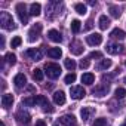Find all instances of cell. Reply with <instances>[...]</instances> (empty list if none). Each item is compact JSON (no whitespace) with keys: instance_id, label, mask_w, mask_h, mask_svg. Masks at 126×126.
<instances>
[{"instance_id":"12","label":"cell","mask_w":126,"mask_h":126,"mask_svg":"<svg viewBox=\"0 0 126 126\" xmlns=\"http://www.w3.org/2000/svg\"><path fill=\"white\" fill-rule=\"evenodd\" d=\"M70 52L73 53V55H80L82 52H83V45L80 43V42H71V45H70Z\"/></svg>"},{"instance_id":"40","label":"cell","mask_w":126,"mask_h":126,"mask_svg":"<svg viewBox=\"0 0 126 126\" xmlns=\"http://www.w3.org/2000/svg\"><path fill=\"white\" fill-rule=\"evenodd\" d=\"M0 45H2V47H5V37L0 36Z\"/></svg>"},{"instance_id":"15","label":"cell","mask_w":126,"mask_h":126,"mask_svg":"<svg viewBox=\"0 0 126 126\" xmlns=\"http://www.w3.org/2000/svg\"><path fill=\"white\" fill-rule=\"evenodd\" d=\"M94 113H95V108H94V107H83V108L80 110V116H82V119H83L85 122H88L89 117H91Z\"/></svg>"},{"instance_id":"24","label":"cell","mask_w":126,"mask_h":126,"mask_svg":"<svg viewBox=\"0 0 126 126\" xmlns=\"http://www.w3.org/2000/svg\"><path fill=\"white\" fill-rule=\"evenodd\" d=\"M111 67V59H101V62L96 65V70H107Z\"/></svg>"},{"instance_id":"6","label":"cell","mask_w":126,"mask_h":126,"mask_svg":"<svg viewBox=\"0 0 126 126\" xmlns=\"http://www.w3.org/2000/svg\"><path fill=\"white\" fill-rule=\"evenodd\" d=\"M105 50H107L108 53H111V55H119V53L125 52V46H122V45H119V43H108V45L105 46Z\"/></svg>"},{"instance_id":"17","label":"cell","mask_w":126,"mask_h":126,"mask_svg":"<svg viewBox=\"0 0 126 126\" xmlns=\"http://www.w3.org/2000/svg\"><path fill=\"white\" fill-rule=\"evenodd\" d=\"M12 104H14V96L11 94H5L2 96V107L3 108H9V107H12Z\"/></svg>"},{"instance_id":"26","label":"cell","mask_w":126,"mask_h":126,"mask_svg":"<svg viewBox=\"0 0 126 126\" xmlns=\"http://www.w3.org/2000/svg\"><path fill=\"white\" fill-rule=\"evenodd\" d=\"M22 104H24V105H28V107L36 105V95H34V96H27V98H24V99H22Z\"/></svg>"},{"instance_id":"9","label":"cell","mask_w":126,"mask_h":126,"mask_svg":"<svg viewBox=\"0 0 126 126\" xmlns=\"http://www.w3.org/2000/svg\"><path fill=\"white\" fill-rule=\"evenodd\" d=\"M25 56H28L33 61H40L42 56H43V50L42 49H28L25 52Z\"/></svg>"},{"instance_id":"30","label":"cell","mask_w":126,"mask_h":126,"mask_svg":"<svg viewBox=\"0 0 126 126\" xmlns=\"http://www.w3.org/2000/svg\"><path fill=\"white\" fill-rule=\"evenodd\" d=\"M33 77H34V80H43V71L40 70V68H36V70H33Z\"/></svg>"},{"instance_id":"38","label":"cell","mask_w":126,"mask_h":126,"mask_svg":"<svg viewBox=\"0 0 126 126\" xmlns=\"http://www.w3.org/2000/svg\"><path fill=\"white\" fill-rule=\"evenodd\" d=\"M85 28H86V30H91V28H92V19H89V21L86 22V27H85Z\"/></svg>"},{"instance_id":"37","label":"cell","mask_w":126,"mask_h":126,"mask_svg":"<svg viewBox=\"0 0 126 126\" xmlns=\"http://www.w3.org/2000/svg\"><path fill=\"white\" fill-rule=\"evenodd\" d=\"M89 58H102V53L101 52H91V55H89Z\"/></svg>"},{"instance_id":"43","label":"cell","mask_w":126,"mask_h":126,"mask_svg":"<svg viewBox=\"0 0 126 126\" xmlns=\"http://www.w3.org/2000/svg\"><path fill=\"white\" fill-rule=\"evenodd\" d=\"M125 83H126V77H125Z\"/></svg>"},{"instance_id":"19","label":"cell","mask_w":126,"mask_h":126,"mask_svg":"<svg viewBox=\"0 0 126 126\" xmlns=\"http://www.w3.org/2000/svg\"><path fill=\"white\" fill-rule=\"evenodd\" d=\"M47 37H49L52 42H55V43H59V42L62 40V36H61V33H59V31H56V30H49V33H47Z\"/></svg>"},{"instance_id":"13","label":"cell","mask_w":126,"mask_h":126,"mask_svg":"<svg viewBox=\"0 0 126 126\" xmlns=\"http://www.w3.org/2000/svg\"><path fill=\"white\" fill-rule=\"evenodd\" d=\"M30 119H31V116L27 113V111H24V110H19L18 113H16V120L19 122V123H30Z\"/></svg>"},{"instance_id":"25","label":"cell","mask_w":126,"mask_h":126,"mask_svg":"<svg viewBox=\"0 0 126 126\" xmlns=\"http://www.w3.org/2000/svg\"><path fill=\"white\" fill-rule=\"evenodd\" d=\"M80 28H82V22H80L79 19H73V21H71V31H73L74 34H77V33L80 31Z\"/></svg>"},{"instance_id":"31","label":"cell","mask_w":126,"mask_h":126,"mask_svg":"<svg viewBox=\"0 0 126 126\" xmlns=\"http://www.w3.org/2000/svg\"><path fill=\"white\" fill-rule=\"evenodd\" d=\"M5 61H8L9 64H12V65H14L15 62H16V56H15L12 52H9V53H6V55H5Z\"/></svg>"},{"instance_id":"11","label":"cell","mask_w":126,"mask_h":126,"mask_svg":"<svg viewBox=\"0 0 126 126\" xmlns=\"http://www.w3.org/2000/svg\"><path fill=\"white\" fill-rule=\"evenodd\" d=\"M59 123L65 125V126H76V117L73 114H65V116L59 117Z\"/></svg>"},{"instance_id":"27","label":"cell","mask_w":126,"mask_h":126,"mask_svg":"<svg viewBox=\"0 0 126 126\" xmlns=\"http://www.w3.org/2000/svg\"><path fill=\"white\" fill-rule=\"evenodd\" d=\"M64 65H65V68L67 70H70V71H73L74 68H76V62H74V59H65L64 61Z\"/></svg>"},{"instance_id":"23","label":"cell","mask_w":126,"mask_h":126,"mask_svg":"<svg viewBox=\"0 0 126 126\" xmlns=\"http://www.w3.org/2000/svg\"><path fill=\"white\" fill-rule=\"evenodd\" d=\"M110 27V18H107L105 15H101L99 16V28L101 30H107Z\"/></svg>"},{"instance_id":"36","label":"cell","mask_w":126,"mask_h":126,"mask_svg":"<svg viewBox=\"0 0 126 126\" xmlns=\"http://www.w3.org/2000/svg\"><path fill=\"white\" fill-rule=\"evenodd\" d=\"M89 64H91L89 59H82V61H80V67H82V68H88Z\"/></svg>"},{"instance_id":"39","label":"cell","mask_w":126,"mask_h":126,"mask_svg":"<svg viewBox=\"0 0 126 126\" xmlns=\"http://www.w3.org/2000/svg\"><path fill=\"white\" fill-rule=\"evenodd\" d=\"M36 126H46V123H45L43 120H37V122H36Z\"/></svg>"},{"instance_id":"5","label":"cell","mask_w":126,"mask_h":126,"mask_svg":"<svg viewBox=\"0 0 126 126\" xmlns=\"http://www.w3.org/2000/svg\"><path fill=\"white\" fill-rule=\"evenodd\" d=\"M40 33H42V24H36L30 28L28 31V42H36L39 37H40Z\"/></svg>"},{"instance_id":"1","label":"cell","mask_w":126,"mask_h":126,"mask_svg":"<svg viewBox=\"0 0 126 126\" xmlns=\"http://www.w3.org/2000/svg\"><path fill=\"white\" fill-rule=\"evenodd\" d=\"M45 74L49 79H58L61 74V67L55 62H47V64H45Z\"/></svg>"},{"instance_id":"2","label":"cell","mask_w":126,"mask_h":126,"mask_svg":"<svg viewBox=\"0 0 126 126\" xmlns=\"http://www.w3.org/2000/svg\"><path fill=\"white\" fill-rule=\"evenodd\" d=\"M0 25H2V28H5V30H15L16 28L12 16L8 12H2V14H0Z\"/></svg>"},{"instance_id":"14","label":"cell","mask_w":126,"mask_h":126,"mask_svg":"<svg viewBox=\"0 0 126 126\" xmlns=\"http://www.w3.org/2000/svg\"><path fill=\"white\" fill-rule=\"evenodd\" d=\"M14 83H15V86H16L18 89L22 88V86H25V83H27V77H25V74H22V73L16 74V76L14 77Z\"/></svg>"},{"instance_id":"16","label":"cell","mask_w":126,"mask_h":126,"mask_svg":"<svg viewBox=\"0 0 126 126\" xmlns=\"http://www.w3.org/2000/svg\"><path fill=\"white\" fill-rule=\"evenodd\" d=\"M53 102L56 105H62V104L65 102V94L62 92V91H56L53 94Z\"/></svg>"},{"instance_id":"4","label":"cell","mask_w":126,"mask_h":126,"mask_svg":"<svg viewBox=\"0 0 126 126\" xmlns=\"http://www.w3.org/2000/svg\"><path fill=\"white\" fill-rule=\"evenodd\" d=\"M110 92V83H99L92 89V94L95 96H105Z\"/></svg>"},{"instance_id":"35","label":"cell","mask_w":126,"mask_h":126,"mask_svg":"<svg viewBox=\"0 0 126 126\" xmlns=\"http://www.w3.org/2000/svg\"><path fill=\"white\" fill-rule=\"evenodd\" d=\"M114 94H116V98H125V95H126V89H123V88H117Z\"/></svg>"},{"instance_id":"33","label":"cell","mask_w":126,"mask_h":126,"mask_svg":"<svg viewBox=\"0 0 126 126\" xmlns=\"http://www.w3.org/2000/svg\"><path fill=\"white\" fill-rule=\"evenodd\" d=\"M92 126H108V122H107L104 117H99V119H96V120L94 122Z\"/></svg>"},{"instance_id":"20","label":"cell","mask_w":126,"mask_h":126,"mask_svg":"<svg viewBox=\"0 0 126 126\" xmlns=\"http://www.w3.org/2000/svg\"><path fill=\"white\" fill-rule=\"evenodd\" d=\"M110 36L111 37H114V39H119V40H123L125 37H126V33L123 31V30H120V28H114L111 33H110Z\"/></svg>"},{"instance_id":"29","label":"cell","mask_w":126,"mask_h":126,"mask_svg":"<svg viewBox=\"0 0 126 126\" xmlns=\"http://www.w3.org/2000/svg\"><path fill=\"white\" fill-rule=\"evenodd\" d=\"M108 11H110V14H111V16H113V18H119V16L122 15L120 9H119L117 6H110V8H108Z\"/></svg>"},{"instance_id":"41","label":"cell","mask_w":126,"mask_h":126,"mask_svg":"<svg viewBox=\"0 0 126 126\" xmlns=\"http://www.w3.org/2000/svg\"><path fill=\"white\" fill-rule=\"evenodd\" d=\"M53 126H59V123H53Z\"/></svg>"},{"instance_id":"10","label":"cell","mask_w":126,"mask_h":126,"mask_svg":"<svg viewBox=\"0 0 126 126\" xmlns=\"http://www.w3.org/2000/svg\"><path fill=\"white\" fill-rule=\"evenodd\" d=\"M86 42H88V45H91V46H98V45L102 42V36H101L99 33L89 34V36L86 37Z\"/></svg>"},{"instance_id":"7","label":"cell","mask_w":126,"mask_h":126,"mask_svg":"<svg viewBox=\"0 0 126 126\" xmlns=\"http://www.w3.org/2000/svg\"><path fill=\"white\" fill-rule=\"evenodd\" d=\"M70 95L73 99H82V98H85L86 91L83 89V86H73L70 89Z\"/></svg>"},{"instance_id":"32","label":"cell","mask_w":126,"mask_h":126,"mask_svg":"<svg viewBox=\"0 0 126 126\" xmlns=\"http://www.w3.org/2000/svg\"><path fill=\"white\" fill-rule=\"evenodd\" d=\"M64 82H65L67 85H71V83H74V82H76V74H74V73H68V74L65 76Z\"/></svg>"},{"instance_id":"8","label":"cell","mask_w":126,"mask_h":126,"mask_svg":"<svg viewBox=\"0 0 126 126\" xmlns=\"http://www.w3.org/2000/svg\"><path fill=\"white\" fill-rule=\"evenodd\" d=\"M36 104L42 105V107H43V110H45L46 113H52V111H53L52 105L49 104V101H47L43 95H36Z\"/></svg>"},{"instance_id":"3","label":"cell","mask_w":126,"mask_h":126,"mask_svg":"<svg viewBox=\"0 0 126 126\" xmlns=\"http://www.w3.org/2000/svg\"><path fill=\"white\" fill-rule=\"evenodd\" d=\"M15 11H16V15H18V18H19V21H21L24 25L28 24V14H30V12H27V6H25L24 3H18L16 8H15Z\"/></svg>"},{"instance_id":"21","label":"cell","mask_w":126,"mask_h":126,"mask_svg":"<svg viewBox=\"0 0 126 126\" xmlns=\"http://www.w3.org/2000/svg\"><path fill=\"white\" fill-rule=\"evenodd\" d=\"M94 80H95V76H94L92 73H83V74H82V83H85V85H92Z\"/></svg>"},{"instance_id":"22","label":"cell","mask_w":126,"mask_h":126,"mask_svg":"<svg viewBox=\"0 0 126 126\" xmlns=\"http://www.w3.org/2000/svg\"><path fill=\"white\" fill-rule=\"evenodd\" d=\"M40 12H42V6H40L39 3H31V6H30V15L39 16Z\"/></svg>"},{"instance_id":"18","label":"cell","mask_w":126,"mask_h":126,"mask_svg":"<svg viewBox=\"0 0 126 126\" xmlns=\"http://www.w3.org/2000/svg\"><path fill=\"white\" fill-rule=\"evenodd\" d=\"M61 55H62L61 47H50V49L47 50V56H49V58H52V59H59V58H61Z\"/></svg>"},{"instance_id":"42","label":"cell","mask_w":126,"mask_h":126,"mask_svg":"<svg viewBox=\"0 0 126 126\" xmlns=\"http://www.w3.org/2000/svg\"><path fill=\"white\" fill-rule=\"evenodd\" d=\"M122 126H126V123H125V125H122Z\"/></svg>"},{"instance_id":"28","label":"cell","mask_w":126,"mask_h":126,"mask_svg":"<svg viewBox=\"0 0 126 126\" xmlns=\"http://www.w3.org/2000/svg\"><path fill=\"white\" fill-rule=\"evenodd\" d=\"M74 9H76V12H77L79 15H85V14H86V6H85L83 3H76V5H74Z\"/></svg>"},{"instance_id":"34","label":"cell","mask_w":126,"mask_h":126,"mask_svg":"<svg viewBox=\"0 0 126 126\" xmlns=\"http://www.w3.org/2000/svg\"><path fill=\"white\" fill-rule=\"evenodd\" d=\"M21 43H22V39L16 36V37H14V39H12L11 46H12V47H18V46H21Z\"/></svg>"}]
</instances>
